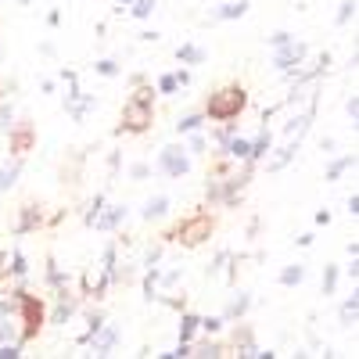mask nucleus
<instances>
[{
    "label": "nucleus",
    "mask_w": 359,
    "mask_h": 359,
    "mask_svg": "<svg viewBox=\"0 0 359 359\" xmlns=\"http://www.w3.org/2000/svg\"><path fill=\"white\" fill-rule=\"evenodd\" d=\"M11 269H15V273L22 277V273H25V259H22V255H15V266H11Z\"/></svg>",
    "instance_id": "obj_29"
},
{
    "label": "nucleus",
    "mask_w": 359,
    "mask_h": 359,
    "mask_svg": "<svg viewBox=\"0 0 359 359\" xmlns=\"http://www.w3.org/2000/svg\"><path fill=\"white\" fill-rule=\"evenodd\" d=\"M198 323L205 327V331H219V327H223V320H216V316L212 320H198Z\"/></svg>",
    "instance_id": "obj_25"
},
{
    "label": "nucleus",
    "mask_w": 359,
    "mask_h": 359,
    "mask_svg": "<svg viewBox=\"0 0 359 359\" xmlns=\"http://www.w3.org/2000/svg\"><path fill=\"white\" fill-rule=\"evenodd\" d=\"M245 309H248V298H245V294H241V298H237V302H233V306H230V316H241V313H245Z\"/></svg>",
    "instance_id": "obj_21"
},
{
    "label": "nucleus",
    "mask_w": 359,
    "mask_h": 359,
    "mask_svg": "<svg viewBox=\"0 0 359 359\" xmlns=\"http://www.w3.org/2000/svg\"><path fill=\"white\" fill-rule=\"evenodd\" d=\"M8 126H11V108L0 111V130H8Z\"/></svg>",
    "instance_id": "obj_28"
},
{
    "label": "nucleus",
    "mask_w": 359,
    "mask_h": 359,
    "mask_svg": "<svg viewBox=\"0 0 359 359\" xmlns=\"http://www.w3.org/2000/svg\"><path fill=\"white\" fill-rule=\"evenodd\" d=\"M123 118H126V130H144L147 123H151V104L133 97V101L126 104V115H123Z\"/></svg>",
    "instance_id": "obj_2"
},
{
    "label": "nucleus",
    "mask_w": 359,
    "mask_h": 359,
    "mask_svg": "<svg viewBox=\"0 0 359 359\" xmlns=\"http://www.w3.org/2000/svg\"><path fill=\"white\" fill-rule=\"evenodd\" d=\"M115 4H118V8H123V4H133V0H115Z\"/></svg>",
    "instance_id": "obj_30"
},
{
    "label": "nucleus",
    "mask_w": 359,
    "mask_h": 359,
    "mask_svg": "<svg viewBox=\"0 0 359 359\" xmlns=\"http://www.w3.org/2000/svg\"><path fill=\"white\" fill-rule=\"evenodd\" d=\"M90 341H94V352H111V345H115V327H104V331H101V327H97V331L94 334H90Z\"/></svg>",
    "instance_id": "obj_6"
},
{
    "label": "nucleus",
    "mask_w": 359,
    "mask_h": 359,
    "mask_svg": "<svg viewBox=\"0 0 359 359\" xmlns=\"http://www.w3.org/2000/svg\"><path fill=\"white\" fill-rule=\"evenodd\" d=\"M158 86H162V94H172V90H176V76H165Z\"/></svg>",
    "instance_id": "obj_24"
},
{
    "label": "nucleus",
    "mask_w": 359,
    "mask_h": 359,
    "mask_svg": "<svg viewBox=\"0 0 359 359\" xmlns=\"http://www.w3.org/2000/svg\"><path fill=\"white\" fill-rule=\"evenodd\" d=\"M266 151H269V133H262V137H259V140L252 144V151H248V158H262Z\"/></svg>",
    "instance_id": "obj_11"
},
{
    "label": "nucleus",
    "mask_w": 359,
    "mask_h": 359,
    "mask_svg": "<svg viewBox=\"0 0 359 359\" xmlns=\"http://www.w3.org/2000/svg\"><path fill=\"white\" fill-rule=\"evenodd\" d=\"M302 54H306L302 43H291V40H287V43L277 47V65H280V69H291V65L302 62Z\"/></svg>",
    "instance_id": "obj_5"
},
{
    "label": "nucleus",
    "mask_w": 359,
    "mask_h": 359,
    "mask_svg": "<svg viewBox=\"0 0 359 359\" xmlns=\"http://www.w3.org/2000/svg\"><path fill=\"white\" fill-rule=\"evenodd\" d=\"M151 11H155V0H137V8H133V15H137V18H147Z\"/></svg>",
    "instance_id": "obj_16"
},
{
    "label": "nucleus",
    "mask_w": 359,
    "mask_h": 359,
    "mask_svg": "<svg viewBox=\"0 0 359 359\" xmlns=\"http://www.w3.org/2000/svg\"><path fill=\"white\" fill-rule=\"evenodd\" d=\"M165 212H169V201H165V198H155V201H147L144 219H158V216H165Z\"/></svg>",
    "instance_id": "obj_8"
},
{
    "label": "nucleus",
    "mask_w": 359,
    "mask_h": 359,
    "mask_svg": "<svg viewBox=\"0 0 359 359\" xmlns=\"http://www.w3.org/2000/svg\"><path fill=\"white\" fill-rule=\"evenodd\" d=\"M180 57H184V62H194V65H198V62H201L205 54H201L198 47H180Z\"/></svg>",
    "instance_id": "obj_17"
},
{
    "label": "nucleus",
    "mask_w": 359,
    "mask_h": 359,
    "mask_svg": "<svg viewBox=\"0 0 359 359\" xmlns=\"http://www.w3.org/2000/svg\"><path fill=\"white\" fill-rule=\"evenodd\" d=\"M241 108H245V94H241V90H219V94L208 101V115H212V118H233Z\"/></svg>",
    "instance_id": "obj_1"
},
{
    "label": "nucleus",
    "mask_w": 359,
    "mask_h": 359,
    "mask_svg": "<svg viewBox=\"0 0 359 359\" xmlns=\"http://www.w3.org/2000/svg\"><path fill=\"white\" fill-rule=\"evenodd\" d=\"M355 11V4H352V0H348V4H341V11H338V22H348V15Z\"/></svg>",
    "instance_id": "obj_26"
},
{
    "label": "nucleus",
    "mask_w": 359,
    "mask_h": 359,
    "mask_svg": "<svg viewBox=\"0 0 359 359\" xmlns=\"http://www.w3.org/2000/svg\"><path fill=\"white\" fill-rule=\"evenodd\" d=\"M162 169H165V176H184L187 169H191V162H187V155H180V147H165L162 151Z\"/></svg>",
    "instance_id": "obj_3"
},
{
    "label": "nucleus",
    "mask_w": 359,
    "mask_h": 359,
    "mask_svg": "<svg viewBox=\"0 0 359 359\" xmlns=\"http://www.w3.org/2000/svg\"><path fill=\"white\" fill-rule=\"evenodd\" d=\"M180 237H184V245H201L205 237H208V219H205V216L191 219L184 230H180Z\"/></svg>",
    "instance_id": "obj_4"
},
{
    "label": "nucleus",
    "mask_w": 359,
    "mask_h": 359,
    "mask_svg": "<svg viewBox=\"0 0 359 359\" xmlns=\"http://www.w3.org/2000/svg\"><path fill=\"white\" fill-rule=\"evenodd\" d=\"M118 219H126V208H115V212H111V216H108V219H101V226H104V230H108V226H115V223H118Z\"/></svg>",
    "instance_id": "obj_19"
},
{
    "label": "nucleus",
    "mask_w": 359,
    "mask_h": 359,
    "mask_svg": "<svg viewBox=\"0 0 359 359\" xmlns=\"http://www.w3.org/2000/svg\"><path fill=\"white\" fill-rule=\"evenodd\" d=\"M245 8H248L245 0H241V4H226V8H223V11H216L212 18H241V15H245Z\"/></svg>",
    "instance_id": "obj_10"
},
{
    "label": "nucleus",
    "mask_w": 359,
    "mask_h": 359,
    "mask_svg": "<svg viewBox=\"0 0 359 359\" xmlns=\"http://www.w3.org/2000/svg\"><path fill=\"white\" fill-rule=\"evenodd\" d=\"M69 313H72V302H62V306H57V313H54V323H65Z\"/></svg>",
    "instance_id": "obj_20"
},
{
    "label": "nucleus",
    "mask_w": 359,
    "mask_h": 359,
    "mask_svg": "<svg viewBox=\"0 0 359 359\" xmlns=\"http://www.w3.org/2000/svg\"><path fill=\"white\" fill-rule=\"evenodd\" d=\"M248 151H252L248 140H241V137H237V140H226V155H230V158H248Z\"/></svg>",
    "instance_id": "obj_7"
},
{
    "label": "nucleus",
    "mask_w": 359,
    "mask_h": 359,
    "mask_svg": "<svg viewBox=\"0 0 359 359\" xmlns=\"http://www.w3.org/2000/svg\"><path fill=\"white\" fill-rule=\"evenodd\" d=\"M15 176H18V165H8L4 172H0V191H8L15 184Z\"/></svg>",
    "instance_id": "obj_13"
},
{
    "label": "nucleus",
    "mask_w": 359,
    "mask_h": 359,
    "mask_svg": "<svg viewBox=\"0 0 359 359\" xmlns=\"http://www.w3.org/2000/svg\"><path fill=\"white\" fill-rule=\"evenodd\" d=\"M22 352L15 348V345H0V359H18Z\"/></svg>",
    "instance_id": "obj_23"
},
{
    "label": "nucleus",
    "mask_w": 359,
    "mask_h": 359,
    "mask_svg": "<svg viewBox=\"0 0 359 359\" xmlns=\"http://www.w3.org/2000/svg\"><path fill=\"white\" fill-rule=\"evenodd\" d=\"M201 123H205V118H201V115H187V118H184V123H180V133H194V130H198Z\"/></svg>",
    "instance_id": "obj_14"
},
{
    "label": "nucleus",
    "mask_w": 359,
    "mask_h": 359,
    "mask_svg": "<svg viewBox=\"0 0 359 359\" xmlns=\"http://www.w3.org/2000/svg\"><path fill=\"white\" fill-rule=\"evenodd\" d=\"M194 327H198V320H194V316H184V327H180V338L187 341V338L194 334Z\"/></svg>",
    "instance_id": "obj_18"
},
{
    "label": "nucleus",
    "mask_w": 359,
    "mask_h": 359,
    "mask_svg": "<svg viewBox=\"0 0 359 359\" xmlns=\"http://www.w3.org/2000/svg\"><path fill=\"white\" fill-rule=\"evenodd\" d=\"M352 320H355V294H352V298H348V302H345V306H341V323H345V327H348V323H352Z\"/></svg>",
    "instance_id": "obj_15"
},
{
    "label": "nucleus",
    "mask_w": 359,
    "mask_h": 359,
    "mask_svg": "<svg viewBox=\"0 0 359 359\" xmlns=\"http://www.w3.org/2000/svg\"><path fill=\"white\" fill-rule=\"evenodd\" d=\"M302 277H306V269H302V266H291V269H284V277H280V280L291 287V284H298Z\"/></svg>",
    "instance_id": "obj_12"
},
{
    "label": "nucleus",
    "mask_w": 359,
    "mask_h": 359,
    "mask_svg": "<svg viewBox=\"0 0 359 359\" xmlns=\"http://www.w3.org/2000/svg\"><path fill=\"white\" fill-rule=\"evenodd\" d=\"M348 162H352V158H341V162H334V165H331V172H327V176H331V180H338V176L345 172V165H348Z\"/></svg>",
    "instance_id": "obj_22"
},
{
    "label": "nucleus",
    "mask_w": 359,
    "mask_h": 359,
    "mask_svg": "<svg viewBox=\"0 0 359 359\" xmlns=\"http://www.w3.org/2000/svg\"><path fill=\"white\" fill-rule=\"evenodd\" d=\"M97 72H101V76H115L118 69H115V62H101V65H97Z\"/></svg>",
    "instance_id": "obj_27"
},
{
    "label": "nucleus",
    "mask_w": 359,
    "mask_h": 359,
    "mask_svg": "<svg viewBox=\"0 0 359 359\" xmlns=\"http://www.w3.org/2000/svg\"><path fill=\"white\" fill-rule=\"evenodd\" d=\"M86 287L101 294V287H104V269H90V273H86Z\"/></svg>",
    "instance_id": "obj_9"
}]
</instances>
